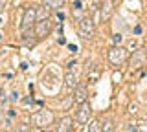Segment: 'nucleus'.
Here are the masks:
<instances>
[{
	"label": "nucleus",
	"mask_w": 147,
	"mask_h": 132,
	"mask_svg": "<svg viewBox=\"0 0 147 132\" xmlns=\"http://www.w3.org/2000/svg\"><path fill=\"white\" fill-rule=\"evenodd\" d=\"M107 57H109V62L110 64H114V66H121L123 62L127 61L129 59V52L123 46H116V44H114L112 48L109 50V53H107Z\"/></svg>",
	"instance_id": "1"
},
{
	"label": "nucleus",
	"mask_w": 147,
	"mask_h": 132,
	"mask_svg": "<svg viewBox=\"0 0 147 132\" xmlns=\"http://www.w3.org/2000/svg\"><path fill=\"white\" fill-rule=\"evenodd\" d=\"M37 22V6H30L24 9V15H22V22H20V31L22 33H28L30 29H33Z\"/></svg>",
	"instance_id": "2"
},
{
	"label": "nucleus",
	"mask_w": 147,
	"mask_h": 132,
	"mask_svg": "<svg viewBox=\"0 0 147 132\" xmlns=\"http://www.w3.org/2000/svg\"><path fill=\"white\" fill-rule=\"evenodd\" d=\"M77 31H79V37L88 40L96 35V24L92 22V19H88V17H83V19H79V22H77Z\"/></svg>",
	"instance_id": "3"
},
{
	"label": "nucleus",
	"mask_w": 147,
	"mask_h": 132,
	"mask_svg": "<svg viewBox=\"0 0 147 132\" xmlns=\"http://www.w3.org/2000/svg\"><path fill=\"white\" fill-rule=\"evenodd\" d=\"M52 29H53V22L50 17H46V19H39L35 22V26H33V33H35V39H44V37H48L50 33H52Z\"/></svg>",
	"instance_id": "4"
},
{
	"label": "nucleus",
	"mask_w": 147,
	"mask_h": 132,
	"mask_svg": "<svg viewBox=\"0 0 147 132\" xmlns=\"http://www.w3.org/2000/svg\"><path fill=\"white\" fill-rule=\"evenodd\" d=\"M53 114L50 112V110H37L33 116H31V123L33 125H37V127H48V125H52L53 123Z\"/></svg>",
	"instance_id": "5"
},
{
	"label": "nucleus",
	"mask_w": 147,
	"mask_h": 132,
	"mask_svg": "<svg viewBox=\"0 0 147 132\" xmlns=\"http://www.w3.org/2000/svg\"><path fill=\"white\" fill-rule=\"evenodd\" d=\"M92 117V107L88 101H83L81 105H77V110H76V121L81 123V125H85V123H88Z\"/></svg>",
	"instance_id": "6"
},
{
	"label": "nucleus",
	"mask_w": 147,
	"mask_h": 132,
	"mask_svg": "<svg viewBox=\"0 0 147 132\" xmlns=\"http://www.w3.org/2000/svg\"><path fill=\"white\" fill-rule=\"evenodd\" d=\"M147 61V50L145 48H136L134 52H132L131 59H129V62H131V68L132 70H138V68H142L145 64Z\"/></svg>",
	"instance_id": "7"
},
{
	"label": "nucleus",
	"mask_w": 147,
	"mask_h": 132,
	"mask_svg": "<svg viewBox=\"0 0 147 132\" xmlns=\"http://www.w3.org/2000/svg\"><path fill=\"white\" fill-rule=\"evenodd\" d=\"M72 103L76 105H81L83 101H86V97H88V88H86L85 84H77L76 88L72 90Z\"/></svg>",
	"instance_id": "8"
},
{
	"label": "nucleus",
	"mask_w": 147,
	"mask_h": 132,
	"mask_svg": "<svg viewBox=\"0 0 147 132\" xmlns=\"http://www.w3.org/2000/svg\"><path fill=\"white\" fill-rule=\"evenodd\" d=\"M112 6H114L112 0H103V6H101V11H99L101 20H103V22H107L110 17H112V11H114Z\"/></svg>",
	"instance_id": "9"
},
{
	"label": "nucleus",
	"mask_w": 147,
	"mask_h": 132,
	"mask_svg": "<svg viewBox=\"0 0 147 132\" xmlns=\"http://www.w3.org/2000/svg\"><path fill=\"white\" fill-rule=\"evenodd\" d=\"M72 129H74V119L70 116H64L57 125V132H72Z\"/></svg>",
	"instance_id": "10"
},
{
	"label": "nucleus",
	"mask_w": 147,
	"mask_h": 132,
	"mask_svg": "<svg viewBox=\"0 0 147 132\" xmlns=\"http://www.w3.org/2000/svg\"><path fill=\"white\" fill-rule=\"evenodd\" d=\"M66 86H68L70 90H74V88L77 86V75H76V74H72L70 68L66 70Z\"/></svg>",
	"instance_id": "11"
},
{
	"label": "nucleus",
	"mask_w": 147,
	"mask_h": 132,
	"mask_svg": "<svg viewBox=\"0 0 147 132\" xmlns=\"http://www.w3.org/2000/svg\"><path fill=\"white\" fill-rule=\"evenodd\" d=\"M42 2H44L46 7H50V9H59V7H63L64 0H42Z\"/></svg>",
	"instance_id": "12"
},
{
	"label": "nucleus",
	"mask_w": 147,
	"mask_h": 132,
	"mask_svg": "<svg viewBox=\"0 0 147 132\" xmlns=\"http://www.w3.org/2000/svg\"><path fill=\"white\" fill-rule=\"evenodd\" d=\"M101 132H114V121L112 119H105L101 123Z\"/></svg>",
	"instance_id": "13"
},
{
	"label": "nucleus",
	"mask_w": 147,
	"mask_h": 132,
	"mask_svg": "<svg viewBox=\"0 0 147 132\" xmlns=\"http://www.w3.org/2000/svg\"><path fill=\"white\" fill-rule=\"evenodd\" d=\"M88 132H101V123L98 119H90L88 121Z\"/></svg>",
	"instance_id": "14"
},
{
	"label": "nucleus",
	"mask_w": 147,
	"mask_h": 132,
	"mask_svg": "<svg viewBox=\"0 0 147 132\" xmlns=\"http://www.w3.org/2000/svg\"><path fill=\"white\" fill-rule=\"evenodd\" d=\"M15 132H31V127L28 123H20V125H17Z\"/></svg>",
	"instance_id": "15"
},
{
	"label": "nucleus",
	"mask_w": 147,
	"mask_h": 132,
	"mask_svg": "<svg viewBox=\"0 0 147 132\" xmlns=\"http://www.w3.org/2000/svg\"><path fill=\"white\" fill-rule=\"evenodd\" d=\"M121 40H123L121 33H114V35H112V42L116 44V46H118V44H121Z\"/></svg>",
	"instance_id": "16"
},
{
	"label": "nucleus",
	"mask_w": 147,
	"mask_h": 132,
	"mask_svg": "<svg viewBox=\"0 0 147 132\" xmlns=\"http://www.w3.org/2000/svg\"><path fill=\"white\" fill-rule=\"evenodd\" d=\"M127 132H144V130H142L138 125H132V123H131V125H129V129H127Z\"/></svg>",
	"instance_id": "17"
},
{
	"label": "nucleus",
	"mask_w": 147,
	"mask_h": 132,
	"mask_svg": "<svg viewBox=\"0 0 147 132\" xmlns=\"http://www.w3.org/2000/svg\"><path fill=\"white\" fill-rule=\"evenodd\" d=\"M132 31H134V35H142V31H144V29H142V26L138 24V26H134V29H132Z\"/></svg>",
	"instance_id": "18"
},
{
	"label": "nucleus",
	"mask_w": 147,
	"mask_h": 132,
	"mask_svg": "<svg viewBox=\"0 0 147 132\" xmlns=\"http://www.w3.org/2000/svg\"><path fill=\"white\" fill-rule=\"evenodd\" d=\"M17 99H18V92H17V90H15V92H11V101L15 103Z\"/></svg>",
	"instance_id": "19"
},
{
	"label": "nucleus",
	"mask_w": 147,
	"mask_h": 132,
	"mask_svg": "<svg viewBox=\"0 0 147 132\" xmlns=\"http://www.w3.org/2000/svg\"><path fill=\"white\" fill-rule=\"evenodd\" d=\"M129 112H131V114H136V112H138L136 105H131V107H129Z\"/></svg>",
	"instance_id": "20"
},
{
	"label": "nucleus",
	"mask_w": 147,
	"mask_h": 132,
	"mask_svg": "<svg viewBox=\"0 0 147 132\" xmlns=\"http://www.w3.org/2000/svg\"><path fill=\"white\" fill-rule=\"evenodd\" d=\"M4 6H6V0H0V11L4 9Z\"/></svg>",
	"instance_id": "21"
},
{
	"label": "nucleus",
	"mask_w": 147,
	"mask_h": 132,
	"mask_svg": "<svg viewBox=\"0 0 147 132\" xmlns=\"http://www.w3.org/2000/svg\"><path fill=\"white\" fill-rule=\"evenodd\" d=\"M57 42H59V44H66V40H64V37H59Z\"/></svg>",
	"instance_id": "22"
},
{
	"label": "nucleus",
	"mask_w": 147,
	"mask_h": 132,
	"mask_svg": "<svg viewBox=\"0 0 147 132\" xmlns=\"http://www.w3.org/2000/svg\"><path fill=\"white\" fill-rule=\"evenodd\" d=\"M2 101H4V90L0 88V103H2Z\"/></svg>",
	"instance_id": "23"
},
{
	"label": "nucleus",
	"mask_w": 147,
	"mask_h": 132,
	"mask_svg": "<svg viewBox=\"0 0 147 132\" xmlns=\"http://www.w3.org/2000/svg\"><path fill=\"white\" fill-rule=\"evenodd\" d=\"M0 40H2V33H0Z\"/></svg>",
	"instance_id": "24"
}]
</instances>
